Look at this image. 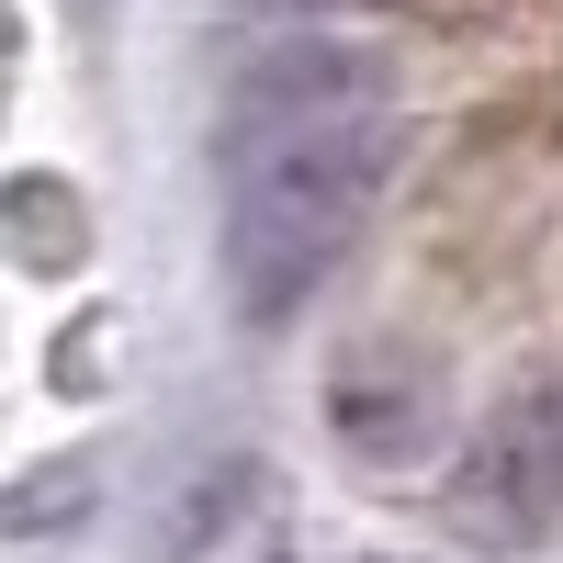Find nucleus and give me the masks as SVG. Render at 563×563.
I'll use <instances>...</instances> for the list:
<instances>
[{
    "mask_svg": "<svg viewBox=\"0 0 563 563\" xmlns=\"http://www.w3.org/2000/svg\"><path fill=\"white\" fill-rule=\"evenodd\" d=\"M384 169H395V135L372 124V113H339V124H305V135L249 147V158H238V203H225L238 305H249V316L305 305V282L361 238Z\"/></svg>",
    "mask_w": 563,
    "mask_h": 563,
    "instance_id": "1",
    "label": "nucleus"
},
{
    "mask_svg": "<svg viewBox=\"0 0 563 563\" xmlns=\"http://www.w3.org/2000/svg\"><path fill=\"white\" fill-rule=\"evenodd\" d=\"M451 507H462V530H474L485 552L552 541V519H563V384L552 372H530V384L496 395V417L474 429V451H462Z\"/></svg>",
    "mask_w": 563,
    "mask_h": 563,
    "instance_id": "2",
    "label": "nucleus"
},
{
    "mask_svg": "<svg viewBox=\"0 0 563 563\" xmlns=\"http://www.w3.org/2000/svg\"><path fill=\"white\" fill-rule=\"evenodd\" d=\"M249 496H260V462H203V474L169 496V530H147V563H192V552H214L225 530L249 519Z\"/></svg>",
    "mask_w": 563,
    "mask_h": 563,
    "instance_id": "6",
    "label": "nucleus"
},
{
    "mask_svg": "<svg viewBox=\"0 0 563 563\" xmlns=\"http://www.w3.org/2000/svg\"><path fill=\"white\" fill-rule=\"evenodd\" d=\"M372 90H384V57H361V45H294V57H260V68L238 79L225 135H238V158H249V147H271V135L372 113Z\"/></svg>",
    "mask_w": 563,
    "mask_h": 563,
    "instance_id": "4",
    "label": "nucleus"
},
{
    "mask_svg": "<svg viewBox=\"0 0 563 563\" xmlns=\"http://www.w3.org/2000/svg\"><path fill=\"white\" fill-rule=\"evenodd\" d=\"M0 249H12L23 271H79L90 260V203L68 192V180L23 169L12 192H0Z\"/></svg>",
    "mask_w": 563,
    "mask_h": 563,
    "instance_id": "5",
    "label": "nucleus"
},
{
    "mask_svg": "<svg viewBox=\"0 0 563 563\" xmlns=\"http://www.w3.org/2000/svg\"><path fill=\"white\" fill-rule=\"evenodd\" d=\"M327 429L361 462H429L440 451V361H417L406 339H361L327 372Z\"/></svg>",
    "mask_w": 563,
    "mask_h": 563,
    "instance_id": "3",
    "label": "nucleus"
},
{
    "mask_svg": "<svg viewBox=\"0 0 563 563\" xmlns=\"http://www.w3.org/2000/svg\"><path fill=\"white\" fill-rule=\"evenodd\" d=\"M79 496H90V462H45L34 485L0 496V530H45V507H79Z\"/></svg>",
    "mask_w": 563,
    "mask_h": 563,
    "instance_id": "7",
    "label": "nucleus"
}]
</instances>
